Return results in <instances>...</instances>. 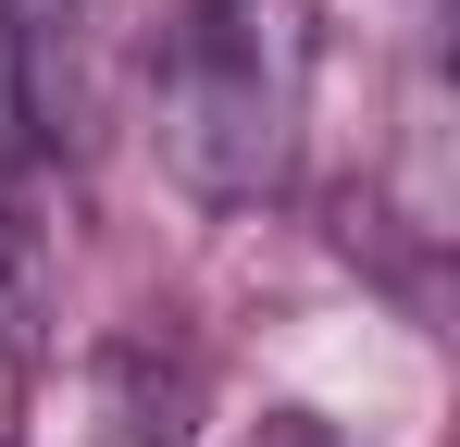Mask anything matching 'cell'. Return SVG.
<instances>
[{
	"label": "cell",
	"instance_id": "1",
	"mask_svg": "<svg viewBox=\"0 0 460 447\" xmlns=\"http://www.w3.org/2000/svg\"><path fill=\"white\" fill-rule=\"evenodd\" d=\"M311 0H162L150 125L187 199L261 212L311 125Z\"/></svg>",
	"mask_w": 460,
	"mask_h": 447
},
{
	"label": "cell",
	"instance_id": "2",
	"mask_svg": "<svg viewBox=\"0 0 460 447\" xmlns=\"http://www.w3.org/2000/svg\"><path fill=\"white\" fill-rule=\"evenodd\" d=\"M38 149V125H25V38H13V0H0V174Z\"/></svg>",
	"mask_w": 460,
	"mask_h": 447
},
{
	"label": "cell",
	"instance_id": "3",
	"mask_svg": "<svg viewBox=\"0 0 460 447\" xmlns=\"http://www.w3.org/2000/svg\"><path fill=\"white\" fill-rule=\"evenodd\" d=\"M261 447H336V435H323L311 410H274V423H261Z\"/></svg>",
	"mask_w": 460,
	"mask_h": 447
}]
</instances>
